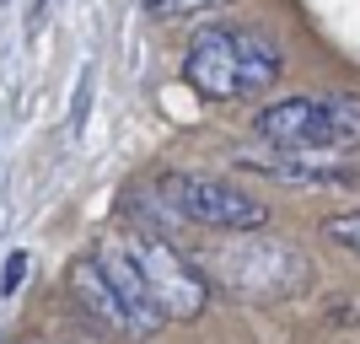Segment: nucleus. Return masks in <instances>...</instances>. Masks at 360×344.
Listing matches in <instances>:
<instances>
[{
    "instance_id": "0eeeda50",
    "label": "nucleus",
    "mask_w": 360,
    "mask_h": 344,
    "mask_svg": "<svg viewBox=\"0 0 360 344\" xmlns=\"http://www.w3.org/2000/svg\"><path fill=\"white\" fill-rule=\"evenodd\" d=\"M242 172H264V178L274 183H290V189H345V183H355L349 172H323V167H301L296 156H285V151H269V156H242Z\"/></svg>"
},
{
    "instance_id": "423d86ee",
    "label": "nucleus",
    "mask_w": 360,
    "mask_h": 344,
    "mask_svg": "<svg viewBox=\"0 0 360 344\" xmlns=\"http://www.w3.org/2000/svg\"><path fill=\"white\" fill-rule=\"evenodd\" d=\"M65 291H70L75 312L86 317L91 329L113 333V339H156V329H162V317L124 296L119 285L108 280V269L97 258H75L70 274H65Z\"/></svg>"
},
{
    "instance_id": "39448f33",
    "label": "nucleus",
    "mask_w": 360,
    "mask_h": 344,
    "mask_svg": "<svg viewBox=\"0 0 360 344\" xmlns=\"http://www.w3.org/2000/svg\"><path fill=\"white\" fill-rule=\"evenodd\" d=\"M156 199L167 205L172 221H188L199 231H264L269 226V205L248 189L226 178H205V172H167L162 183H150Z\"/></svg>"
},
{
    "instance_id": "9d476101",
    "label": "nucleus",
    "mask_w": 360,
    "mask_h": 344,
    "mask_svg": "<svg viewBox=\"0 0 360 344\" xmlns=\"http://www.w3.org/2000/svg\"><path fill=\"white\" fill-rule=\"evenodd\" d=\"M22 274H27V253H11V258H6V280H0V291L11 296L16 285H22Z\"/></svg>"
},
{
    "instance_id": "6e6552de",
    "label": "nucleus",
    "mask_w": 360,
    "mask_h": 344,
    "mask_svg": "<svg viewBox=\"0 0 360 344\" xmlns=\"http://www.w3.org/2000/svg\"><path fill=\"white\" fill-rule=\"evenodd\" d=\"M323 237H328L333 248H345V253H355V258H360V210L328 215V221H323Z\"/></svg>"
},
{
    "instance_id": "7ed1b4c3",
    "label": "nucleus",
    "mask_w": 360,
    "mask_h": 344,
    "mask_svg": "<svg viewBox=\"0 0 360 344\" xmlns=\"http://www.w3.org/2000/svg\"><path fill=\"white\" fill-rule=\"evenodd\" d=\"M205 258V280L242 301H285L307 285V258L290 242H264L258 231H226Z\"/></svg>"
},
{
    "instance_id": "f03ea898",
    "label": "nucleus",
    "mask_w": 360,
    "mask_h": 344,
    "mask_svg": "<svg viewBox=\"0 0 360 344\" xmlns=\"http://www.w3.org/2000/svg\"><path fill=\"white\" fill-rule=\"evenodd\" d=\"M253 135L285 156H355L360 151V91L280 97L253 119Z\"/></svg>"
},
{
    "instance_id": "1a4fd4ad",
    "label": "nucleus",
    "mask_w": 360,
    "mask_h": 344,
    "mask_svg": "<svg viewBox=\"0 0 360 344\" xmlns=\"http://www.w3.org/2000/svg\"><path fill=\"white\" fill-rule=\"evenodd\" d=\"M231 0H146L150 16H162V22H178V16H199V11H221Z\"/></svg>"
},
{
    "instance_id": "20e7f679",
    "label": "nucleus",
    "mask_w": 360,
    "mask_h": 344,
    "mask_svg": "<svg viewBox=\"0 0 360 344\" xmlns=\"http://www.w3.org/2000/svg\"><path fill=\"white\" fill-rule=\"evenodd\" d=\"M113 248L129 258V269H135L140 291L150 296V307H156L162 323H194V317L210 307V280H205L199 264H188L167 237L129 226V231H113Z\"/></svg>"
},
{
    "instance_id": "f257e3e1",
    "label": "nucleus",
    "mask_w": 360,
    "mask_h": 344,
    "mask_svg": "<svg viewBox=\"0 0 360 344\" xmlns=\"http://www.w3.org/2000/svg\"><path fill=\"white\" fill-rule=\"evenodd\" d=\"M285 54L264 27H199L183 49V87L205 103H242L274 87Z\"/></svg>"
}]
</instances>
